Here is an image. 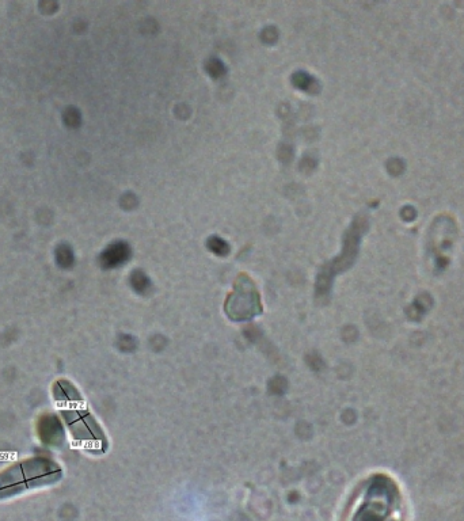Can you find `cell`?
Listing matches in <instances>:
<instances>
[{
  "label": "cell",
  "mask_w": 464,
  "mask_h": 521,
  "mask_svg": "<svg viewBox=\"0 0 464 521\" xmlns=\"http://www.w3.org/2000/svg\"><path fill=\"white\" fill-rule=\"evenodd\" d=\"M208 246H209V249H211L213 253L219 254V255H225V254L228 253V250H230L228 243H227L225 240L220 239V238H216V236L209 238Z\"/></svg>",
  "instance_id": "8992f818"
},
{
  "label": "cell",
  "mask_w": 464,
  "mask_h": 521,
  "mask_svg": "<svg viewBox=\"0 0 464 521\" xmlns=\"http://www.w3.org/2000/svg\"><path fill=\"white\" fill-rule=\"evenodd\" d=\"M293 85L305 91H311L316 86V82L312 76L307 75L304 72H297L293 75Z\"/></svg>",
  "instance_id": "277c9868"
},
{
  "label": "cell",
  "mask_w": 464,
  "mask_h": 521,
  "mask_svg": "<svg viewBox=\"0 0 464 521\" xmlns=\"http://www.w3.org/2000/svg\"><path fill=\"white\" fill-rule=\"evenodd\" d=\"M132 285H133V288H135L137 292L144 293V292H147V289L150 288V280L147 278V276L144 273L137 270V272H135L132 274Z\"/></svg>",
  "instance_id": "5b68a950"
},
{
  "label": "cell",
  "mask_w": 464,
  "mask_h": 521,
  "mask_svg": "<svg viewBox=\"0 0 464 521\" xmlns=\"http://www.w3.org/2000/svg\"><path fill=\"white\" fill-rule=\"evenodd\" d=\"M40 437L41 440L47 442H55L59 440L61 436V426L60 422L57 421L56 417L52 415H45L40 422Z\"/></svg>",
  "instance_id": "3957f363"
},
{
  "label": "cell",
  "mask_w": 464,
  "mask_h": 521,
  "mask_svg": "<svg viewBox=\"0 0 464 521\" xmlns=\"http://www.w3.org/2000/svg\"><path fill=\"white\" fill-rule=\"evenodd\" d=\"M72 261H74V257H72V253L71 250L66 246H61L60 249L57 250V262L60 266L63 268H68L72 265Z\"/></svg>",
  "instance_id": "52a82bcc"
},
{
  "label": "cell",
  "mask_w": 464,
  "mask_h": 521,
  "mask_svg": "<svg viewBox=\"0 0 464 521\" xmlns=\"http://www.w3.org/2000/svg\"><path fill=\"white\" fill-rule=\"evenodd\" d=\"M206 68L209 71V74L215 76V78H219V76L224 74V67H223V64L219 60H211L209 66L206 67Z\"/></svg>",
  "instance_id": "ba28073f"
},
{
  "label": "cell",
  "mask_w": 464,
  "mask_h": 521,
  "mask_svg": "<svg viewBox=\"0 0 464 521\" xmlns=\"http://www.w3.org/2000/svg\"><path fill=\"white\" fill-rule=\"evenodd\" d=\"M59 465L45 459H34L9 468L0 474V499L49 484L60 478Z\"/></svg>",
  "instance_id": "6da1fadb"
},
{
  "label": "cell",
  "mask_w": 464,
  "mask_h": 521,
  "mask_svg": "<svg viewBox=\"0 0 464 521\" xmlns=\"http://www.w3.org/2000/svg\"><path fill=\"white\" fill-rule=\"evenodd\" d=\"M131 257V249L124 242H116L109 246L101 255V263L103 268H117L122 263H125Z\"/></svg>",
  "instance_id": "7a4b0ae2"
}]
</instances>
